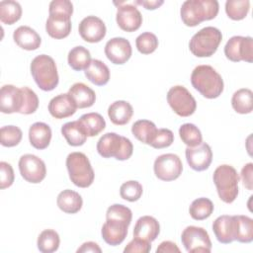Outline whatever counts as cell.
Wrapping results in <instances>:
<instances>
[{
	"mask_svg": "<svg viewBox=\"0 0 253 253\" xmlns=\"http://www.w3.org/2000/svg\"><path fill=\"white\" fill-rule=\"evenodd\" d=\"M181 241L189 253H210L211 241L206 229L199 226H187L181 235Z\"/></svg>",
	"mask_w": 253,
	"mask_h": 253,
	"instance_id": "cell-10",
	"label": "cell"
},
{
	"mask_svg": "<svg viewBox=\"0 0 253 253\" xmlns=\"http://www.w3.org/2000/svg\"><path fill=\"white\" fill-rule=\"evenodd\" d=\"M212 179L221 201L230 204L237 198L239 175L234 167L227 164L218 166L213 172Z\"/></svg>",
	"mask_w": 253,
	"mask_h": 253,
	"instance_id": "cell-6",
	"label": "cell"
},
{
	"mask_svg": "<svg viewBox=\"0 0 253 253\" xmlns=\"http://www.w3.org/2000/svg\"><path fill=\"white\" fill-rule=\"evenodd\" d=\"M14 42L23 49L35 50L41 45L42 40L40 35L31 27L20 26L14 31Z\"/></svg>",
	"mask_w": 253,
	"mask_h": 253,
	"instance_id": "cell-23",
	"label": "cell"
},
{
	"mask_svg": "<svg viewBox=\"0 0 253 253\" xmlns=\"http://www.w3.org/2000/svg\"><path fill=\"white\" fill-rule=\"evenodd\" d=\"M131 132L140 142L150 145L156 135L157 127L151 121L139 120L132 125Z\"/></svg>",
	"mask_w": 253,
	"mask_h": 253,
	"instance_id": "cell-30",
	"label": "cell"
},
{
	"mask_svg": "<svg viewBox=\"0 0 253 253\" xmlns=\"http://www.w3.org/2000/svg\"><path fill=\"white\" fill-rule=\"evenodd\" d=\"M29 139L35 148H46L51 139V129L49 126L42 122L33 124L29 129Z\"/></svg>",
	"mask_w": 253,
	"mask_h": 253,
	"instance_id": "cell-25",
	"label": "cell"
},
{
	"mask_svg": "<svg viewBox=\"0 0 253 253\" xmlns=\"http://www.w3.org/2000/svg\"><path fill=\"white\" fill-rule=\"evenodd\" d=\"M22 90L24 94V102L20 114L30 115L35 113L39 107V98L37 94L29 87H22Z\"/></svg>",
	"mask_w": 253,
	"mask_h": 253,
	"instance_id": "cell-43",
	"label": "cell"
},
{
	"mask_svg": "<svg viewBox=\"0 0 253 253\" xmlns=\"http://www.w3.org/2000/svg\"><path fill=\"white\" fill-rule=\"evenodd\" d=\"M193 87L208 99H214L223 91V80L211 65H198L191 74Z\"/></svg>",
	"mask_w": 253,
	"mask_h": 253,
	"instance_id": "cell-2",
	"label": "cell"
},
{
	"mask_svg": "<svg viewBox=\"0 0 253 253\" xmlns=\"http://www.w3.org/2000/svg\"><path fill=\"white\" fill-rule=\"evenodd\" d=\"M249 8L250 2L248 0H227L225 2V12L234 21L244 19L249 12Z\"/></svg>",
	"mask_w": 253,
	"mask_h": 253,
	"instance_id": "cell-39",
	"label": "cell"
},
{
	"mask_svg": "<svg viewBox=\"0 0 253 253\" xmlns=\"http://www.w3.org/2000/svg\"><path fill=\"white\" fill-rule=\"evenodd\" d=\"M31 73L37 85L43 91H51L58 84L57 67L49 55L36 56L31 63Z\"/></svg>",
	"mask_w": 253,
	"mask_h": 253,
	"instance_id": "cell-4",
	"label": "cell"
},
{
	"mask_svg": "<svg viewBox=\"0 0 253 253\" xmlns=\"http://www.w3.org/2000/svg\"><path fill=\"white\" fill-rule=\"evenodd\" d=\"M23 136L22 130L16 126H5L0 129L1 144L6 147H13L19 144Z\"/></svg>",
	"mask_w": 253,
	"mask_h": 253,
	"instance_id": "cell-40",
	"label": "cell"
},
{
	"mask_svg": "<svg viewBox=\"0 0 253 253\" xmlns=\"http://www.w3.org/2000/svg\"><path fill=\"white\" fill-rule=\"evenodd\" d=\"M84 72L87 79L97 86L106 85L110 80L109 67L99 59H92Z\"/></svg>",
	"mask_w": 253,
	"mask_h": 253,
	"instance_id": "cell-28",
	"label": "cell"
},
{
	"mask_svg": "<svg viewBox=\"0 0 253 253\" xmlns=\"http://www.w3.org/2000/svg\"><path fill=\"white\" fill-rule=\"evenodd\" d=\"M49 14H63L69 17L73 13V5L68 0H53L49 3Z\"/></svg>",
	"mask_w": 253,
	"mask_h": 253,
	"instance_id": "cell-45",
	"label": "cell"
},
{
	"mask_svg": "<svg viewBox=\"0 0 253 253\" xmlns=\"http://www.w3.org/2000/svg\"><path fill=\"white\" fill-rule=\"evenodd\" d=\"M68 94L75 102L77 108L84 109L93 106L96 100L95 92L86 84L78 82L73 84L69 90Z\"/></svg>",
	"mask_w": 253,
	"mask_h": 253,
	"instance_id": "cell-24",
	"label": "cell"
},
{
	"mask_svg": "<svg viewBox=\"0 0 253 253\" xmlns=\"http://www.w3.org/2000/svg\"><path fill=\"white\" fill-rule=\"evenodd\" d=\"M85 253V252H98L101 253L102 249L99 247V245L93 241L85 242L77 249V253Z\"/></svg>",
	"mask_w": 253,
	"mask_h": 253,
	"instance_id": "cell-51",
	"label": "cell"
},
{
	"mask_svg": "<svg viewBox=\"0 0 253 253\" xmlns=\"http://www.w3.org/2000/svg\"><path fill=\"white\" fill-rule=\"evenodd\" d=\"M252 176H253V164L250 162V163H247L246 165H244L241 170V179H242L243 185L249 191H252V189H253Z\"/></svg>",
	"mask_w": 253,
	"mask_h": 253,
	"instance_id": "cell-48",
	"label": "cell"
},
{
	"mask_svg": "<svg viewBox=\"0 0 253 253\" xmlns=\"http://www.w3.org/2000/svg\"><path fill=\"white\" fill-rule=\"evenodd\" d=\"M213 211V204L208 198H199L192 202L189 212L192 218L196 220H203L211 216Z\"/></svg>",
	"mask_w": 253,
	"mask_h": 253,
	"instance_id": "cell-37",
	"label": "cell"
},
{
	"mask_svg": "<svg viewBox=\"0 0 253 253\" xmlns=\"http://www.w3.org/2000/svg\"><path fill=\"white\" fill-rule=\"evenodd\" d=\"M69 16L63 14H49L45 23L46 33L53 39H64L71 32Z\"/></svg>",
	"mask_w": 253,
	"mask_h": 253,
	"instance_id": "cell-22",
	"label": "cell"
},
{
	"mask_svg": "<svg viewBox=\"0 0 253 253\" xmlns=\"http://www.w3.org/2000/svg\"><path fill=\"white\" fill-rule=\"evenodd\" d=\"M185 154L188 164L195 171H204L208 169L212 160L211 146L206 142H202L194 147L188 146Z\"/></svg>",
	"mask_w": 253,
	"mask_h": 253,
	"instance_id": "cell-16",
	"label": "cell"
},
{
	"mask_svg": "<svg viewBox=\"0 0 253 253\" xmlns=\"http://www.w3.org/2000/svg\"><path fill=\"white\" fill-rule=\"evenodd\" d=\"M163 3H164L163 0H151V1H149V0H136V1L133 2V4L141 5L147 10H154V9L160 7Z\"/></svg>",
	"mask_w": 253,
	"mask_h": 253,
	"instance_id": "cell-50",
	"label": "cell"
},
{
	"mask_svg": "<svg viewBox=\"0 0 253 253\" xmlns=\"http://www.w3.org/2000/svg\"><path fill=\"white\" fill-rule=\"evenodd\" d=\"M88 136H96L99 134L106 126V122L104 118L98 113H87L80 117L78 120Z\"/></svg>",
	"mask_w": 253,
	"mask_h": 253,
	"instance_id": "cell-34",
	"label": "cell"
},
{
	"mask_svg": "<svg viewBox=\"0 0 253 253\" xmlns=\"http://www.w3.org/2000/svg\"><path fill=\"white\" fill-rule=\"evenodd\" d=\"M151 242L134 237L125 247V253H147L151 249Z\"/></svg>",
	"mask_w": 253,
	"mask_h": 253,
	"instance_id": "cell-47",
	"label": "cell"
},
{
	"mask_svg": "<svg viewBox=\"0 0 253 253\" xmlns=\"http://www.w3.org/2000/svg\"><path fill=\"white\" fill-rule=\"evenodd\" d=\"M19 170L21 176L30 183L38 184L46 175L44 162L34 154H25L19 160Z\"/></svg>",
	"mask_w": 253,
	"mask_h": 253,
	"instance_id": "cell-13",
	"label": "cell"
},
{
	"mask_svg": "<svg viewBox=\"0 0 253 253\" xmlns=\"http://www.w3.org/2000/svg\"><path fill=\"white\" fill-rule=\"evenodd\" d=\"M68 64L69 66L76 70V71H80V70H85L87 68V66L90 64L91 62V54L90 51L85 48L82 45H78L73 47L69 52H68Z\"/></svg>",
	"mask_w": 253,
	"mask_h": 253,
	"instance_id": "cell-33",
	"label": "cell"
},
{
	"mask_svg": "<svg viewBox=\"0 0 253 253\" xmlns=\"http://www.w3.org/2000/svg\"><path fill=\"white\" fill-rule=\"evenodd\" d=\"M253 93L248 88H242L234 92L231 98V105L235 112L239 114H249L253 109Z\"/></svg>",
	"mask_w": 253,
	"mask_h": 253,
	"instance_id": "cell-32",
	"label": "cell"
},
{
	"mask_svg": "<svg viewBox=\"0 0 253 253\" xmlns=\"http://www.w3.org/2000/svg\"><path fill=\"white\" fill-rule=\"evenodd\" d=\"M133 114L131 105L124 100H119L112 103L108 109V116L111 122L117 126L127 124Z\"/></svg>",
	"mask_w": 253,
	"mask_h": 253,
	"instance_id": "cell-26",
	"label": "cell"
},
{
	"mask_svg": "<svg viewBox=\"0 0 253 253\" xmlns=\"http://www.w3.org/2000/svg\"><path fill=\"white\" fill-rule=\"evenodd\" d=\"M224 54L227 59L238 61H253V40L251 37L234 36L228 40L224 46Z\"/></svg>",
	"mask_w": 253,
	"mask_h": 253,
	"instance_id": "cell-11",
	"label": "cell"
},
{
	"mask_svg": "<svg viewBox=\"0 0 253 253\" xmlns=\"http://www.w3.org/2000/svg\"><path fill=\"white\" fill-rule=\"evenodd\" d=\"M212 230L216 239L223 244L235 240V221L233 215H220L212 223Z\"/></svg>",
	"mask_w": 253,
	"mask_h": 253,
	"instance_id": "cell-21",
	"label": "cell"
},
{
	"mask_svg": "<svg viewBox=\"0 0 253 253\" xmlns=\"http://www.w3.org/2000/svg\"><path fill=\"white\" fill-rule=\"evenodd\" d=\"M135 45L137 50L142 53V54H150L158 46V40L157 37L150 33V32H145L140 34L136 40H135Z\"/></svg>",
	"mask_w": 253,
	"mask_h": 253,
	"instance_id": "cell-41",
	"label": "cell"
},
{
	"mask_svg": "<svg viewBox=\"0 0 253 253\" xmlns=\"http://www.w3.org/2000/svg\"><path fill=\"white\" fill-rule=\"evenodd\" d=\"M61 133L71 146H80L85 143L87 133L79 121L68 122L61 126Z\"/></svg>",
	"mask_w": 253,
	"mask_h": 253,
	"instance_id": "cell-27",
	"label": "cell"
},
{
	"mask_svg": "<svg viewBox=\"0 0 253 253\" xmlns=\"http://www.w3.org/2000/svg\"><path fill=\"white\" fill-rule=\"evenodd\" d=\"M81 38L88 42H99L106 36L105 23L96 16H87L79 24L78 27Z\"/></svg>",
	"mask_w": 253,
	"mask_h": 253,
	"instance_id": "cell-18",
	"label": "cell"
},
{
	"mask_svg": "<svg viewBox=\"0 0 253 253\" xmlns=\"http://www.w3.org/2000/svg\"><path fill=\"white\" fill-rule=\"evenodd\" d=\"M160 232V225L156 218L150 215L139 217L133 228V237L152 242Z\"/></svg>",
	"mask_w": 253,
	"mask_h": 253,
	"instance_id": "cell-20",
	"label": "cell"
},
{
	"mask_svg": "<svg viewBox=\"0 0 253 253\" xmlns=\"http://www.w3.org/2000/svg\"><path fill=\"white\" fill-rule=\"evenodd\" d=\"M179 134L182 141L189 147H194L203 142L201 130L194 124H184L179 128Z\"/></svg>",
	"mask_w": 253,
	"mask_h": 253,
	"instance_id": "cell-38",
	"label": "cell"
},
{
	"mask_svg": "<svg viewBox=\"0 0 253 253\" xmlns=\"http://www.w3.org/2000/svg\"><path fill=\"white\" fill-rule=\"evenodd\" d=\"M156 252L160 253V252H163V253H174V252H177V253H180V249L178 248V246L176 245V243L172 242V241H163L160 243V245L157 247L156 249Z\"/></svg>",
	"mask_w": 253,
	"mask_h": 253,
	"instance_id": "cell-49",
	"label": "cell"
},
{
	"mask_svg": "<svg viewBox=\"0 0 253 253\" xmlns=\"http://www.w3.org/2000/svg\"><path fill=\"white\" fill-rule=\"evenodd\" d=\"M142 191V186L139 182L130 180L122 184L120 188V195L126 201L135 202L141 197Z\"/></svg>",
	"mask_w": 253,
	"mask_h": 253,
	"instance_id": "cell-42",
	"label": "cell"
},
{
	"mask_svg": "<svg viewBox=\"0 0 253 253\" xmlns=\"http://www.w3.org/2000/svg\"><path fill=\"white\" fill-rule=\"evenodd\" d=\"M118 6L116 20L119 27L126 32H134L142 24V16L138 9L126 2H114Z\"/></svg>",
	"mask_w": 253,
	"mask_h": 253,
	"instance_id": "cell-14",
	"label": "cell"
},
{
	"mask_svg": "<svg viewBox=\"0 0 253 253\" xmlns=\"http://www.w3.org/2000/svg\"><path fill=\"white\" fill-rule=\"evenodd\" d=\"M14 178V170L12 166L5 161L0 162V188L6 189L12 186Z\"/></svg>",
	"mask_w": 253,
	"mask_h": 253,
	"instance_id": "cell-46",
	"label": "cell"
},
{
	"mask_svg": "<svg viewBox=\"0 0 253 253\" xmlns=\"http://www.w3.org/2000/svg\"><path fill=\"white\" fill-rule=\"evenodd\" d=\"M154 174L162 181H173L180 177L183 164L178 155L166 153L158 156L154 161Z\"/></svg>",
	"mask_w": 253,
	"mask_h": 253,
	"instance_id": "cell-12",
	"label": "cell"
},
{
	"mask_svg": "<svg viewBox=\"0 0 253 253\" xmlns=\"http://www.w3.org/2000/svg\"><path fill=\"white\" fill-rule=\"evenodd\" d=\"M22 16V7L19 2L13 0H4L0 2V20L7 25H13L20 20Z\"/></svg>",
	"mask_w": 253,
	"mask_h": 253,
	"instance_id": "cell-35",
	"label": "cell"
},
{
	"mask_svg": "<svg viewBox=\"0 0 253 253\" xmlns=\"http://www.w3.org/2000/svg\"><path fill=\"white\" fill-rule=\"evenodd\" d=\"M97 151L104 158L115 157L118 160H127L132 155L131 141L116 132H107L97 142Z\"/></svg>",
	"mask_w": 253,
	"mask_h": 253,
	"instance_id": "cell-5",
	"label": "cell"
},
{
	"mask_svg": "<svg viewBox=\"0 0 253 253\" xmlns=\"http://www.w3.org/2000/svg\"><path fill=\"white\" fill-rule=\"evenodd\" d=\"M218 9L216 0H187L182 4L180 14L186 26L195 27L204 21L214 19Z\"/></svg>",
	"mask_w": 253,
	"mask_h": 253,
	"instance_id": "cell-3",
	"label": "cell"
},
{
	"mask_svg": "<svg viewBox=\"0 0 253 253\" xmlns=\"http://www.w3.org/2000/svg\"><path fill=\"white\" fill-rule=\"evenodd\" d=\"M77 106L68 93L53 97L48 103V112L55 119H65L75 114Z\"/></svg>",
	"mask_w": 253,
	"mask_h": 253,
	"instance_id": "cell-19",
	"label": "cell"
},
{
	"mask_svg": "<svg viewBox=\"0 0 253 253\" xmlns=\"http://www.w3.org/2000/svg\"><path fill=\"white\" fill-rule=\"evenodd\" d=\"M60 239L58 233L53 229H44L38 237V249L42 253L55 252L59 247Z\"/></svg>",
	"mask_w": 253,
	"mask_h": 253,
	"instance_id": "cell-36",
	"label": "cell"
},
{
	"mask_svg": "<svg viewBox=\"0 0 253 253\" xmlns=\"http://www.w3.org/2000/svg\"><path fill=\"white\" fill-rule=\"evenodd\" d=\"M167 102L171 109L180 117H189L194 114L197 102L187 88L181 85L171 87L167 93Z\"/></svg>",
	"mask_w": 253,
	"mask_h": 253,
	"instance_id": "cell-9",
	"label": "cell"
},
{
	"mask_svg": "<svg viewBox=\"0 0 253 253\" xmlns=\"http://www.w3.org/2000/svg\"><path fill=\"white\" fill-rule=\"evenodd\" d=\"M24 94L22 88L4 85L0 90V110L4 114L20 113L23 108Z\"/></svg>",
	"mask_w": 253,
	"mask_h": 253,
	"instance_id": "cell-15",
	"label": "cell"
},
{
	"mask_svg": "<svg viewBox=\"0 0 253 253\" xmlns=\"http://www.w3.org/2000/svg\"><path fill=\"white\" fill-rule=\"evenodd\" d=\"M132 217L131 211L120 204L112 205L106 212V222L102 226V237L112 246L121 244L126 237Z\"/></svg>",
	"mask_w": 253,
	"mask_h": 253,
	"instance_id": "cell-1",
	"label": "cell"
},
{
	"mask_svg": "<svg viewBox=\"0 0 253 253\" xmlns=\"http://www.w3.org/2000/svg\"><path fill=\"white\" fill-rule=\"evenodd\" d=\"M221 40V32L217 28L209 26L201 29L192 37L189 48L198 57H209L216 51Z\"/></svg>",
	"mask_w": 253,
	"mask_h": 253,
	"instance_id": "cell-7",
	"label": "cell"
},
{
	"mask_svg": "<svg viewBox=\"0 0 253 253\" xmlns=\"http://www.w3.org/2000/svg\"><path fill=\"white\" fill-rule=\"evenodd\" d=\"M235 221V240L250 243L253 240V219L247 215H233Z\"/></svg>",
	"mask_w": 253,
	"mask_h": 253,
	"instance_id": "cell-31",
	"label": "cell"
},
{
	"mask_svg": "<svg viewBox=\"0 0 253 253\" xmlns=\"http://www.w3.org/2000/svg\"><path fill=\"white\" fill-rule=\"evenodd\" d=\"M174 141V134L168 128H159L157 129L156 135L150 145L154 148L161 149L170 146Z\"/></svg>",
	"mask_w": 253,
	"mask_h": 253,
	"instance_id": "cell-44",
	"label": "cell"
},
{
	"mask_svg": "<svg viewBox=\"0 0 253 253\" xmlns=\"http://www.w3.org/2000/svg\"><path fill=\"white\" fill-rule=\"evenodd\" d=\"M131 45L125 38H113L105 45V54L114 64H124L131 56Z\"/></svg>",
	"mask_w": 253,
	"mask_h": 253,
	"instance_id": "cell-17",
	"label": "cell"
},
{
	"mask_svg": "<svg viewBox=\"0 0 253 253\" xmlns=\"http://www.w3.org/2000/svg\"><path fill=\"white\" fill-rule=\"evenodd\" d=\"M66 167L71 182L80 188H87L94 181V170L88 157L82 152H71L66 158Z\"/></svg>",
	"mask_w": 253,
	"mask_h": 253,
	"instance_id": "cell-8",
	"label": "cell"
},
{
	"mask_svg": "<svg viewBox=\"0 0 253 253\" xmlns=\"http://www.w3.org/2000/svg\"><path fill=\"white\" fill-rule=\"evenodd\" d=\"M56 204L62 211L66 213H76L81 210L83 201L77 192L67 189L58 194Z\"/></svg>",
	"mask_w": 253,
	"mask_h": 253,
	"instance_id": "cell-29",
	"label": "cell"
}]
</instances>
